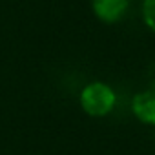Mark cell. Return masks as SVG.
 Returning a JSON list of instances; mask_svg holds the SVG:
<instances>
[{"label":"cell","mask_w":155,"mask_h":155,"mask_svg":"<svg viewBox=\"0 0 155 155\" xmlns=\"http://www.w3.org/2000/svg\"><path fill=\"white\" fill-rule=\"evenodd\" d=\"M115 93L104 82H91L81 93L82 110L91 117H104L115 106Z\"/></svg>","instance_id":"obj_1"},{"label":"cell","mask_w":155,"mask_h":155,"mask_svg":"<svg viewBox=\"0 0 155 155\" xmlns=\"http://www.w3.org/2000/svg\"><path fill=\"white\" fill-rule=\"evenodd\" d=\"M130 6V0H93V11L99 20L111 24L122 18Z\"/></svg>","instance_id":"obj_2"},{"label":"cell","mask_w":155,"mask_h":155,"mask_svg":"<svg viewBox=\"0 0 155 155\" xmlns=\"http://www.w3.org/2000/svg\"><path fill=\"white\" fill-rule=\"evenodd\" d=\"M131 110L140 122L155 126V90L137 93L133 97Z\"/></svg>","instance_id":"obj_3"},{"label":"cell","mask_w":155,"mask_h":155,"mask_svg":"<svg viewBox=\"0 0 155 155\" xmlns=\"http://www.w3.org/2000/svg\"><path fill=\"white\" fill-rule=\"evenodd\" d=\"M142 18L146 26L155 31V0H144L142 4Z\"/></svg>","instance_id":"obj_4"},{"label":"cell","mask_w":155,"mask_h":155,"mask_svg":"<svg viewBox=\"0 0 155 155\" xmlns=\"http://www.w3.org/2000/svg\"><path fill=\"white\" fill-rule=\"evenodd\" d=\"M153 90H155V69H153Z\"/></svg>","instance_id":"obj_5"}]
</instances>
